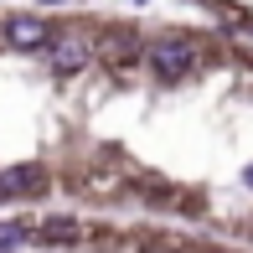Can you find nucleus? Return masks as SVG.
<instances>
[{"label":"nucleus","instance_id":"9d476101","mask_svg":"<svg viewBox=\"0 0 253 253\" xmlns=\"http://www.w3.org/2000/svg\"><path fill=\"white\" fill-rule=\"evenodd\" d=\"M197 5H217V0H197Z\"/></svg>","mask_w":253,"mask_h":253},{"label":"nucleus","instance_id":"0eeeda50","mask_svg":"<svg viewBox=\"0 0 253 253\" xmlns=\"http://www.w3.org/2000/svg\"><path fill=\"white\" fill-rule=\"evenodd\" d=\"M37 243V227L31 222H0V253H21Z\"/></svg>","mask_w":253,"mask_h":253},{"label":"nucleus","instance_id":"7ed1b4c3","mask_svg":"<svg viewBox=\"0 0 253 253\" xmlns=\"http://www.w3.org/2000/svg\"><path fill=\"white\" fill-rule=\"evenodd\" d=\"M42 52H47V67H52L57 78H78V73L98 57L93 42H88L83 31H52V42H47Z\"/></svg>","mask_w":253,"mask_h":253},{"label":"nucleus","instance_id":"39448f33","mask_svg":"<svg viewBox=\"0 0 253 253\" xmlns=\"http://www.w3.org/2000/svg\"><path fill=\"white\" fill-rule=\"evenodd\" d=\"M52 176L42 166H5L0 170V202H26V197H47Z\"/></svg>","mask_w":253,"mask_h":253},{"label":"nucleus","instance_id":"f03ea898","mask_svg":"<svg viewBox=\"0 0 253 253\" xmlns=\"http://www.w3.org/2000/svg\"><path fill=\"white\" fill-rule=\"evenodd\" d=\"M93 52L103 57V67H109V73L129 78L134 67L145 62V37H140L134 26H109V31H103V42H93Z\"/></svg>","mask_w":253,"mask_h":253},{"label":"nucleus","instance_id":"1a4fd4ad","mask_svg":"<svg viewBox=\"0 0 253 253\" xmlns=\"http://www.w3.org/2000/svg\"><path fill=\"white\" fill-rule=\"evenodd\" d=\"M42 5H67V0H42Z\"/></svg>","mask_w":253,"mask_h":253},{"label":"nucleus","instance_id":"6e6552de","mask_svg":"<svg viewBox=\"0 0 253 253\" xmlns=\"http://www.w3.org/2000/svg\"><path fill=\"white\" fill-rule=\"evenodd\" d=\"M243 186L253 191V160H248V166H243Z\"/></svg>","mask_w":253,"mask_h":253},{"label":"nucleus","instance_id":"9b49d317","mask_svg":"<svg viewBox=\"0 0 253 253\" xmlns=\"http://www.w3.org/2000/svg\"><path fill=\"white\" fill-rule=\"evenodd\" d=\"M248 37H253V26H248Z\"/></svg>","mask_w":253,"mask_h":253},{"label":"nucleus","instance_id":"f257e3e1","mask_svg":"<svg viewBox=\"0 0 253 253\" xmlns=\"http://www.w3.org/2000/svg\"><path fill=\"white\" fill-rule=\"evenodd\" d=\"M145 67H150L155 83H166V88L191 83V78L202 73V42L181 37V31H166V37L145 42Z\"/></svg>","mask_w":253,"mask_h":253},{"label":"nucleus","instance_id":"423d86ee","mask_svg":"<svg viewBox=\"0 0 253 253\" xmlns=\"http://www.w3.org/2000/svg\"><path fill=\"white\" fill-rule=\"evenodd\" d=\"M37 238L42 243H78V238H83V222H78V217H42Z\"/></svg>","mask_w":253,"mask_h":253},{"label":"nucleus","instance_id":"20e7f679","mask_svg":"<svg viewBox=\"0 0 253 253\" xmlns=\"http://www.w3.org/2000/svg\"><path fill=\"white\" fill-rule=\"evenodd\" d=\"M0 37H5V47H16V52H42L52 42V21L31 16V10H16V16L0 21Z\"/></svg>","mask_w":253,"mask_h":253}]
</instances>
